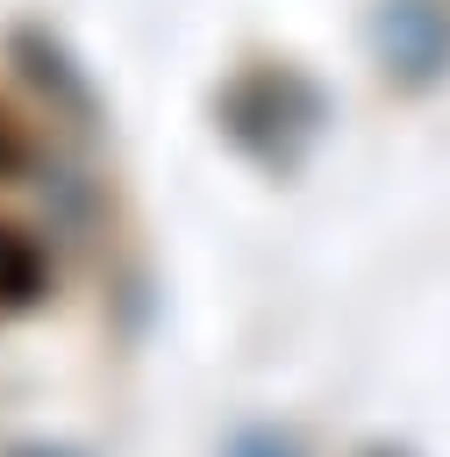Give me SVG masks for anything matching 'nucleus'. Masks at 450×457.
Segmentation results:
<instances>
[{
  "label": "nucleus",
  "mask_w": 450,
  "mask_h": 457,
  "mask_svg": "<svg viewBox=\"0 0 450 457\" xmlns=\"http://www.w3.org/2000/svg\"><path fill=\"white\" fill-rule=\"evenodd\" d=\"M36 293H43V250H36L21 228H7V221H0V314L29 307Z\"/></svg>",
  "instance_id": "f257e3e1"
},
{
  "label": "nucleus",
  "mask_w": 450,
  "mask_h": 457,
  "mask_svg": "<svg viewBox=\"0 0 450 457\" xmlns=\"http://www.w3.org/2000/svg\"><path fill=\"white\" fill-rule=\"evenodd\" d=\"M371 457H393V450H371Z\"/></svg>",
  "instance_id": "f03ea898"
}]
</instances>
